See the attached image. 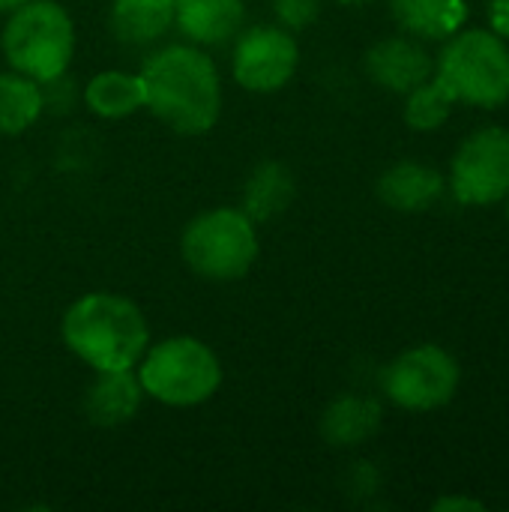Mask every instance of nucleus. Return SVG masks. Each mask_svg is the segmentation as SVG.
Wrapping results in <instances>:
<instances>
[{"instance_id":"nucleus-3","label":"nucleus","mask_w":509,"mask_h":512,"mask_svg":"<svg viewBox=\"0 0 509 512\" xmlns=\"http://www.w3.org/2000/svg\"><path fill=\"white\" fill-rule=\"evenodd\" d=\"M435 78L456 102L477 108H501L509 102V45L492 27L459 30L444 39L435 60Z\"/></svg>"},{"instance_id":"nucleus-9","label":"nucleus","mask_w":509,"mask_h":512,"mask_svg":"<svg viewBox=\"0 0 509 512\" xmlns=\"http://www.w3.org/2000/svg\"><path fill=\"white\" fill-rule=\"evenodd\" d=\"M300 63V48L285 27H252L234 48V78L252 93L285 87Z\"/></svg>"},{"instance_id":"nucleus-12","label":"nucleus","mask_w":509,"mask_h":512,"mask_svg":"<svg viewBox=\"0 0 509 512\" xmlns=\"http://www.w3.org/2000/svg\"><path fill=\"white\" fill-rule=\"evenodd\" d=\"M243 0H174V24L201 45L228 42L243 24Z\"/></svg>"},{"instance_id":"nucleus-25","label":"nucleus","mask_w":509,"mask_h":512,"mask_svg":"<svg viewBox=\"0 0 509 512\" xmlns=\"http://www.w3.org/2000/svg\"><path fill=\"white\" fill-rule=\"evenodd\" d=\"M336 3H342V6H366L372 0H336Z\"/></svg>"},{"instance_id":"nucleus-10","label":"nucleus","mask_w":509,"mask_h":512,"mask_svg":"<svg viewBox=\"0 0 509 512\" xmlns=\"http://www.w3.org/2000/svg\"><path fill=\"white\" fill-rule=\"evenodd\" d=\"M366 72L378 87L390 93H411L435 75V60L417 39L390 36L369 48Z\"/></svg>"},{"instance_id":"nucleus-17","label":"nucleus","mask_w":509,"mask_h":512,"mask_svg":"<svg viewBox=\"0 0 509 512\" xmlns=\"http://www.w3.org/2000/svg\"><path fill=\"white\" fill-rule=\"evenodd\" d=\"M84 102L99 117H108V120L129 117L138 108H144V81L141 75H132V72H117V69L99 72L87 81Z\"/></svg>"},{"instance_id":"nucleus-16","label":"nucleus","mask_w":509,"mask_h":512,"mask_svg":"<svg viewBox=\"0 0 509 512\" xmlns=\"http://www.w3.org/2000/svg\"><path fill=\"white\" fill-rule=\"evenodd\" d=\"M174 24V0H114L111 30L126 45H150Z\"/></svg>"},{"instance_id":"nucleus-4","label":"nucleus","mask_w":509,"mask_h":512,"mask_svg":"<svg viewBox=\"0 0 509 512\" xmlns=\"http://www.w3.org/2000/svg\"><path fill=\"white\" fill-rule=\"evenodd\" d=\"M9 66L33 81H54L66 72L75 51V24L54 0H27L9 12L3 27Z\"/></svg>"},{"instance_id":"nucleus-19","label":"nucleus","mask_w":509,"mask_h":512,"mask_svg":"<svg viewBox=\"0 0 509 512\" xmlns=\"http://www.w3.org/2000/svg\"><path fill=\"white\" fill-rule=\"evenodd\" d=\"M294 195V183L291 174L282 165H261L249 186H246V216L255 219H270L276 213H282L291 204Z\"/></svg>"},{"instance_id":"nucleus-26","label":"nucleus","mask_w":509,"mask_h":512,"mask_svg":"<svg viewBox=\"0 0 509 512\" xmlns=\"http://www.w3.org/2000/svg\"><path fill=\"white\" fill-rule=\"evenodd\" d=\"M507 201H509V198H507ZM507 216H509V204H507Z\"/></svg>"},{"instance_id":"nucleus-18","label":"nucleus","mask_w":509,"mask_h":512,"mask_svg":"<svg viewBox=\"0 0 509 512\" xmlns=\"http://www.w3.org/2000/svg\"><path fill=\"white\" fill-rule=\"evenodd\" d=\"M42 114L39 81L21 72H0V135L27 132Z\"/></svg>"},{"instance_id":"nucleus-7","label":"nucleus","mask_w":509,"mask_h":512,"mask_svg":"<svg viewBox=\"0 0 509 512\" xmlns=\"http://www.w3.org/2000/svg\"><path fill=\"white\" fill-rule=\"evenodd\" d=\"M462 381L456 357L441 345H414L384 369V393L405 411H438Z\"/></svg>"},{"instance_id":"nucleus-8","label":"nucleus","mask_w":509,"mask_h":512,"mask_svg":"<svg viewBox=\"0 0 509 512\" xmlns=\"http://www.w3.org/2000/svg\"><path fill=\"white\" fill-rule=\"evenodd\" d=\"M450 192L465 207H492L509 198V129L471 132L450 162Z\"/></svg>"},{"instance_id":"nucleus-14","label":"nucleus","mask_w":509,"mask_h":512,"mask_svg":"<svg viewBox=\"0 0 509 512\" xmlns=\"http://www.w3.org/2000/svg\"><path fill=\"white\" fill-rule=\"evenodd\" d=\"M99 378L90 384L87 390V399H84V408H87V417L96 423V426H120V423H129L138 408H141V384H138V375H132V369L126 372H96Z\"/></svg>"},{"instance_id":"nucleus-22","label":"nucleus","mask_w":509,"mask_h":512,"mask_svg":"<svg viewBox=\"0 0 509 512\" xmlns=\"http://www.w3.org/2000/svg\"><path fill=\"white\" fill-rule=\"evenodd\" d=\"M432 510L435 512H456V510L483 512L486 510V504H483V501H477V498H468V495H447V498H438V501L432 504Z\"/></svg>"},{"instance_id":"nucleus-6","label":"nucleus","mask_w":509,"mask_h":512,"mask_svg":"<svg viewBox=\"0 0 509 512\" xmlns=\"http://www.w3.org/2000/svg\"><path fill=\"white\" fill-rule=\"evenodd\" d=\"M183 261L201 279L231 282L249 273L258 258V234L255 222L246 210L219 207L195 216L180 240Z\"/></svg>"},{"instance_id":"nucleus-15","label":"nucleus","mask_w":509,"mask_h":512,"mask_svg":"<svg viewBox=\"0 0 509 512\" xmlns=\"http://www.w3.org/2000/svg\"><path fill=\"white\" fill-rule=\"evenodd\" d=\"M378 429H381V405L363 396H342L321 417V435L333 447L366 444Z\"/></svg>"},{"instance_id":"nucleus-21","label":"nucleus","mask_w":509,"mask_h":512,"mask_svg":"<svg viewBox=\"0 0 509 512\" xmlns=\"http://www.w3.org/2000/svg\"><path fill=\"white\" fill-rule=\"evenodd\" d=\"M273 6L285 30H303L321 15V0H273Z\"/></svg>"},{"instance_id":"nucleus-23","label":"nucleus","mask_w":509,"mask_h":512,"mask_svg":"<svg viewBox=\"0 0 509 512\" xmlns=\"http://www.w3.org/2000/svg\"><path fill=\"white\" fill-rule=\"evenodd\" d=\"M489 24L495 33L509 39V0H489Z\"/></svg>"},{"instance_id":"nucleus-20","label":"nucleus","mask_w":509,"mask_h":512,"mask_svg":"<svg viewBox=\"0 0 509 512\" xmlns=\"http://www.w3.org/2000/svg\"><path fill=\"white\" fill-rule=\"evenodd\" d=\"M405 123L414 129V132H435L441 129L453 108H456V99L453 93L432 75L429 81H423L420 87H414L411 93H405Z\"/></svg>"},{"instance_id":"nucleus-24","label":"nucleus","mask_w":509,"mask_h":512,"mask_svg":"<svg viewBox=\"0 0 509 512\" xmlns=\"http://www.w3.org/2000/svg\"><path fill=\"white\" fill-rule=\"evenodd\" d=\"M21 3H27V0H0V12H12V9L21 6Z\"/></svg>"},{"instance_id":"nucleus-5","label":"nucleus","mask_w":509,"mask_h":512,"mask_svg":"<svg viewBox=\"0 0 509 512\" xmlns=\"http://www.w3.org/2000/svg\"><path fill=\"white\" fill-rule=\"evenodd\" d=\"M135 369L141 390L171 408L201 405L222 384L219 357L192 336H174L147 348Z\"/></svg>"},{"instance_id":"nucleus-1","label":"nucleus","mask_w":509,"mask_h":512,"mask_svg":"<svg viewBox=\"0 0 509 512\" xmlns=\"http://www.w3.org/2000/svg\"><path fill=\"white\" fill-rule=\"evenodd\" d=\"M144 105L174 132L201 135L222 111V84L213 60L189 45L156 51L144 69Z\"/></svg>"},{"instance_id":"nucleus-13","label":"nucleus","mask_w":509,"mask_h":512,"mask_svg":"<svg viewBox=\"0 0 509 512\" xmlns=\"http://www.w3.org/2000/svg\"><path fill=\"white\" fill-rule=\"evenodd\" d=\"M393 21L417 39H450L468 21L465 0H390Z\"/></svg>"},{"instance_id":"nucleus-2","label":"nucleus","mask_w":509,"mask_h":512,"mask_svg":"<svg viewBox=\"0 0 509 512\" xmlns=\"http://www.w3.org/2000/svg\"><path fill=\"white\" fill-rule=\"evenodd\" d=\"M63 342L96 372L135 369L150 345V327L144 312L108 291L84 294L63 315Z\"/></svg>"},{"instance_id":"nucleus-11","label":"nucleus","mask_w":509,"mask_h":512,"mask_svg":"<svg viewBox=\"0 0 509 512\" xmlns=\"http://www.w3.org/2000/svg\"><path fill=\"white\" fill-rule=\"evenodd\" d=\"M444 174L423 162H399L378 180V198L399 213L429 210L444 195Z\"/></svg>"}]
</instances>
